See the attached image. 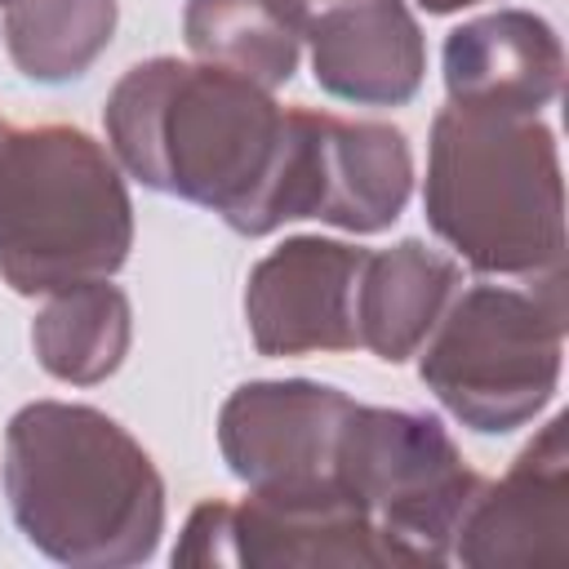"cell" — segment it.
<instances>
[{"label":"cell","instance_id":"obj_1","mask_svg":"<svg viewBox=\"0 0 569 569\" xmlns=\"http://www.w3.org/2000/svg\"><path fill=\"white\" fill-rule=\"evenodd\" d=\"M102 124L142 187L204 204L240 236H271L284 107L262 84L213 62L147 58L116 80Z\"/></svg>","mask_w":569,"mask_h":569},{"label":"cell","instance_id":"obj_2","mask_svg":"<svg viewBox=\"0 0 569 569\" xmlns=\"http://www.w3.org/2000/svg\"><path fill=\"white\" fill-rule=\"evenodd\" d=\"M4 498L22 538L76 569L142 565L164 533L151 453L93 405L36 400L9 418Z\"/></svg>","mask_w":569,"mask_h":569},{"label":"cell","instance_id":"obj_3","mask_svg":"<svg viewBox=\"0 0 569 569\" xmlns=\"http://www.w3.org/2000/svg\"><path fill=\"white\" fill-rule=\"evenodd\" d=\"M422 209L431 231L480 276L565 271V178L538 116L440 107L427 147Z\"/></svg>","mask_w":569,"mask_h":569},{"label":"cell","instance_id":"obj_4","mask_svg":"<svg viewBox=\"0 0 569 569\" xmlns=\"http://www.w3.org/2000/svg\"><path fill=\"white\" fill-rule=\"evenodd\" d=\"M133 249V200L107 156L76 124L13 129L0 147V280L58 293L111 280Z\"/></svg>","mask_w":569,"mask_h":569},{"label":"cell","instance_id":"obj_5","mask_svg":"<svg viewBox=\"0 0 569 569\" xmlns=\"http://www.w3.org/2000/svg\"><path fill=\"white\" fill-rule=\"evenodd\" d=\"M418 351L427 391L462 427L502 436L533 422L560 382L565 271L458 289Z\"/></svg>","mask_w":569,"mask_h":569},{"label":"cell","instance_id":"obj_6","mask_svg":"<svg viewBox=\"0 0 569 569\" xmlns=\"http://www.w3.org/2000/svg\"><path fill=\"white\" fill-rule=\"evenodd\" d=\"M338 489L378 529L391 565H445L480 476L440 418L351 405L338 440Z\"/></svg>","mask_w":569,"mask_h":569},{"label":"cell","instance_id":"obj_7","mask_svg":"<svg viewBox=\"0 0 569 569\" xmlns=\"http://www.w3.org/2000/svg\"><path fill=\"white\" fill-rule=\"evenodd\" d=\"M413 191L409 138L378 120L284 111V160L271 191V231L298 218L369 236L387 231Z\"/></svg>","mask_w":569,"mask_h":569},{"label":"cell","instance_id":"obj_8","mask_svg":"<svg viewBox=\"0 0 569 569\" xmlns=\"http://www.w3.org/2000/svg\"><path fill=\"white\" fill-rule=\"evenodd\" d=\"M351 396L307 378L244 382L222 400L218 449L249 493L298 507H351L338 489V440ZM356 511V507H351Z\"/></svg>","mask_w":569,"mask_h":569},{"label":"cell","instance_id":"obj_9","mask_svg":"<svg viewBox=\"0 0 569 569\" xmlns=\"http://www.w3.org/2000/svg\"><path fill=\"white\" fill-rule=\"evenodd\" d=\"M173 565H391V551L351 507H298L249 493L244 502H200L173 547Z\"/></svg>","mask_w":569,"mask_h":569},{"label":"cell","instance_id":"obj_10","mask_svg":"<svg viewBox=\"0 0 569 569\" xmlns=\"http://www.w3.org/2000/svg\"><path fill=\"white\" fill-rule=\"evenodd\" d=\"M369 249L293 236L271 249L244 284L249 338L262 356L356 351V293Z\"/></svg>","mask_w":569,"mask_h":569},{"label":"cell","instance_id":"obj_11","mask_svg":"<svg viewBox=\"0 0 569 569\" xmlns=\"http://www.w3.org/2000/svg\"><path fill=\"white\" fill-rule=\"evenodd\" d=\"M311 44L316 84L356 107H405L422 89L427 44L405 0H276Z\"/></svg>","mask_w":569,"mask_h":569},{"label":"cell","instance_id":"obj_12","mask_svg":"<svg viewBox=\"0 0 569 569\" xmlns=\"http://www.w3.org/2000/svg\"><path fill=\"white\" fill-rule=\"evenodd\" d=\"M569 418L556 413L507 467L480 480L453 551L462 565H533L569 551Z\"/></svg>","mask_w":569,"mask_h":569},{"label":"cell","instance_id":"obj_13","mask_svg":"<svg viewBox=\"0 0 569 569\" xmlns=\"http://www.w3.org/2000/svg\"><path fill=\"white\" fill-rule=\"evenodd\" d=\"M565 80V44L556 27L529 9H498L462 22L445 40L449 102L476 111L538 116Z\"/></svg>","mask_w":569,"mask_h":569},{"label":"cell","instance_id":"obj_14","mask_svg":"<svg viewBox=\"0 0 569 569\" xmlns=\"http://www.w3.org/2000/svg\"><path fill=\"white\" fill-rule=\"evenodd\" d=\"M462 289V271L422 240H400L365 258L356 293V333L378 360L400 365L418 356L449 298Z\"/></svg>","mask_w":569,"mask_h":569},{"label":"cell","instance_id":"obj_15","mask_svg":"<svg viewBox=\"0 0 569 569\" xmlns=\"http://www.w3.org/2000/svg\"><path fill=\"white\" fill-rule=\"evenodd\" d=\"M129 338H133L129 298L107 280L58 289L31 325V347L40 369L71 387H93L111 378L129 356Z\"/></svg>","mask_w":569,"mask_h":569},{"label":"cell","instance_id":"obj_16","mask_svg":"<svg viewBox=\"0 0 569 569\" xmlns=\"http://www.w3.org/2000/svg\"><path fill=\"white\" fill-rule=\"evenodd\" d=\"M116 18V0H13L4 13V49L27 80L67 84L111 44Z\"/></svg>","mask_w":569,"mask_h":569},{"label":"cell","instance_id":"obj_17","mask_svg":"<svg viewBox=\"0 0 569 569\" xmlns=\"http://www.w3.org/2000/svg\"><path fill=\"white\" fill-rule=\"evenodd\" d=\"M182 36L200 62L227 67L262 89L289 84L298 71V36L276 0H187Z\"/></svg>","mask_w":569,"mask_h":569},{"label":"cell","instance_id":"obj_18","mask_svg":"<svg viewBox=\"0 0 569 569\" xmlns=\"http://www.w3.org/2000/svg\"><path fill=\"white\" fill-rule=\"evenodd\" d=\"M427 13H458V9H467V4H480V0H418Z\"/></svg>","mask_w":569,"mask_h":569},{"label":"cell","instance_id":"obj_19","mask_svg":"<svg viewBox=\"0 0 569 569\" xmlns=\"http://www.w3.org/2000/svg\"><path fill=\"white\" fill-rule=\"evenodd\" d=\"M4 138H9V124H4V120H0V147H4Z\"/></svg>","mask_w":569,"mask_h":569},{"label":"cell","instance_id":"obj_20","mask_svg":"<svg viewBox=\"0 0 569 569\" xmlns=\"http://www.w3.org/2000/svg\"><path fill=\"white\" fill-rule=\"evenodd\" d=\"M0 4H13V0H0Z\"/></svg>","mask_w":569,"mask_h":569}]
</instances>
